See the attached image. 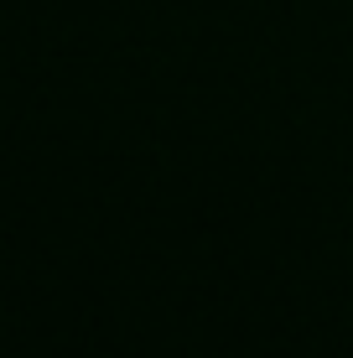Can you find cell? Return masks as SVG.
Returning <instances> with one entry per match:
<instances>
[]
</instances>
